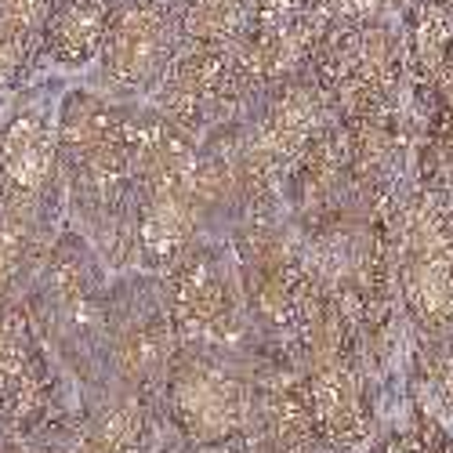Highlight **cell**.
I'll use <instances>...</instances> for the list:
<instances>
[{"label": "cell", "instance_id": "obj_9", "mask_svg": "<svg viewBox=\"0 0 453 453\" xmlns=\"http://www.w3.org/2000/svg\"><path fill=\"white\" fill-rule=\"evenodd\" d=\"M117 4L120 0H51L41 55L58 69H84L102 55Z\"/></svg>", "mask_w": 453, "mask_h": 453}, {"label": "cell", "instance_id": "obj_12", "mask_svg": "<svg viewBox=\"0 0 453 453\" xmlns=\"http://www.w3.org/2000/svg\"><path fill=\"white\" fill-rule=\"evenodd\" d=\"M257 0H181V44L236 48L250 33Z\"/></svg>", "mask_w": 453, "mask_h": 453}, {"label": "cell", "instance_id": "obj_10", "mask_svg": "<svg viewBox=\"0 0 453 453\" xmlns=\"http://www.w3.org/2000/svg\"><path fill=\"white\" fill-rule=\"evenodd\" d=\"M36 399H41V377L33 363L26 316L0 297V403L29 410Z\"/></svg>", "mask_w": 453, "mask_h": 453}, {"label": "cell", "instance_id": "obj_3", "mask_svg": "<svg viewBox=\"0 0 453 453\" xmlns=\"http://www.w3.org/2000/svg\"><path fill=\"white\" fill-rule=\"evenodd\" d=\"M181 51V0H120L98 55L109 91L134 95L157 88Z\"/></svg>", "mask_w": 453, "mask_h": 453}, {"label": "cell", "instance_id": "obj_11", "mask_svg": "<svg viewBox=\"0 0 453 453\" xmlns=\"http://www.w3.org/2000/svg\"><path fill=\"white\" fill-rule=\"evenodd\" d=\"M51 0H0V88L22 81L41 55V36Z\"/></svg>", "mask_w": 453, "mask_h": 453}, {"label": "cell", "instance_id": "obj_13", "mask_svg": "<svg viewBox=\"0 0 453 453\" xmlns=\"http://www.w3.org/2000/svg\"><path fill=\"white\" fill-rule=\"evenodd\" d=\"M33 247H36V211L0 203V297L22 276Z\"/></svg>", "mask_w": 453, "mask_h": 453}, {"label": "cell", "instance_id": "obj_7", "mask_svg": "<svg viewBox=\"0 0 453 453\" xmlns=\"http://www.w3.org/2000/svg\"><path fill=\"white\" fill-rule=\"evenodd\" d=\"M58 174V117L44 105H19L0 127V203L41 211Z\"/></svg>", "mask_w": 453, "mask_h": 453}, {"label": "cell", "instance_id": "obj_6", "mask_svg": "<svg viewBox=\"0 0 453 453\" xmlns=\"http://www.w3.org/2000/svg\"><path fill=\"white\" fill-rule=\"evenodd\" d=\"M319 117H323V91L319 84H309V81H283L276 84L265 112L257 117L254 124V134L240 157V171L247 174V181L257 188V185H269L283 164H290L301 145H305L316 127H319Z\"/></svg>", "mask_w": 453, "mask_h": 453}, {"label": "cell", "instance_id": "obj_14", "mask_svg": "<svg viewBox=\"0 0 453 453\" xmlns=\"http://www.w3.org/2000/svg\"><path fill=\"white\" fill-rule=\"evenodd\" d=\"M174 323L171 319H149L138 330H131L120 342V366L124 373H131L134 381H149L153 373L167 370L171 359V337H174Z\"/></svg>", "mask_w": 453, "mask_h": 453}, {"label": "cell", "instance_id": "obj_8", "mask_svg": "<svg viewBox=\"0 0 453 453\" xmlns=\"http://www.w3.org/2000/svg\"><path fill=\"white\" fill-rule=\"evenodd\" d=\"M171 280V323L185 342H233L240 334V301L211 250L181 254Z\"/></svg>", "mask_w": 453, "mask_h": 453}, {"label": "cell", "instance_id": "obj_1", "mask_svg": "<svg viewBox=\"0 0 453 453\" xmlns=\"http://www.w3.org/2000/svg\"><path fill=\"white\" fill-rule=\"evenodd\" d=\"M58 167L95 240L124 261L138 243L127 109L98 91H69L58 105Z\"/></svg>", "mask_w": 453, "mask_h": 453}, {"label": "cell", "instance_id": "obj_15", "mask_svg": "<svg viewBox=\"0 0 453 453\" xmlns=\"http://www.w3.org/2000/svg\"><path fill=\"white\" fill-rule=\"evenodd\" d=\"M145 446V410L138 403H124L109 410L69 453H142Z\"/></svg>", "mask_w": 453, "mask_h": 453}, {"label": "cell", "instance_id": "obj_5", "mask_svg": "<svg viewBox=\"0 0 453 453\" xmlns=\"http://www.w3.org/2000/svg\"><path fill=\"white\" fill-rule=\"evenodd\" d=\"M171 413L196 442H221L250 418V388L214 359H188L171 373Z\"/></svg>", "mask_w": 453, "mask_h": 453}, {"label": "cell", "instance_id": "obj_2", "mask_svg": "<svg viewBox=\"0 0 453 453\" xmlns=\"http://www.w3.org/2000/svg\"><path fill=\"white\" fill-rule=\"evenodd\" d=\"M127 142L134 157V257L149 269H167L185 254L203 207L196 145L160 109L127 112Z\"/></svg>", "mask_w": 453, "mask_h": 453}, {"label": "cell", "instance_id": "obj_4", "mask_svg": "<svg viewBox=\"0 0 453 453\" xmlns=\"http://www.w3.org/2000/svg\"><path fill=\"white\" fill-rule=\"evenodd\" d=\"M157 109L181 131L196 134L214 117H221L233 102L247 98L236 48H200V44H181L174 62L160 77Z\"/></svg>", "mask_w": 453, "mask_h": 453}]
</instances>
